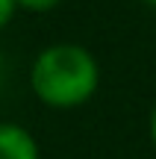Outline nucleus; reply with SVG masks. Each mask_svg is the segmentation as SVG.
<instances>
[{
	"mask_svg": "<svg viewBox=\"0 0 156 159\" xmlns=\"http://www.w3.org/2000/svg\"><path fill=\"white\" fill-rule=\"evenodd\" d=\"M6 77H9V59H6V53H0V85L6 83Z\"/></svg>",
	"mask_w": 156,
	"mask_h": 159,
	"instance_id": "423d86ee",
	"label": "nucleus"
},
{
	"mask_svg": "<svg viewBox=\"0 0 156 159\" xmlns=\"http://www.w3.org/2000/svg\"><path fill=\"white\" fill-rule=\"evenodd\" d=\"M65 0H15V6L21 12H29V15H44V12H53L56 6H62Z\"/></svg>",
	"mask_w": 156,
	"mask_h": 159,
	"instance_id": "7ed1b4c3",
	"label": "nucleus"
},
{
	"mask_svg": "<svg viewBox=\"0 0 156 159\" xmlns=\"http://www.w3.org/2000/svg\"><path fill=\"white\" fill-rule=\"evenodd\" d=\"M139 3H145L147 9H153V12H156V0H139Z\"/></svg>",
	"mask_w": 156,
	"mask_h": 159,
	"instance_id": "0eeeda50",
	"label": "nucleus"
},
{
	"mask_svg": "<svg viewBox=\"0 0 156 159\" xmlns=\"http://www.w3.org/2000/svg\"><path fill=\"white\" fill-rule=\"evenodd\" d=\"M15 12H18L15 0H0V33H3V30H6V27L12 24V18H15Z\"/></svg>",
	"mask_w": 156,
	"mask_h": 159,
	"instance_id": "20e7f679",
	"label": "nucleus"
},
{
	"mask_svg": "<svg viewBox=\"0 0 156 159\" xmlns=\"http://www.w3.org/2000/svg\"><path fill=\"white\" fill-rule=\"evenodd\" d=\"M29 91L47 109L86 106L100 89V62L80 41H53L29 62Z\"/></svg>",
	"mask_w": 156,
	"mask_h": 159,
	"instance_id": "f257e3e1",
	"label": "nucleus"
},
{
	"mask_svg": "<svg viewBox=\"0 0 156 159\" xmlns=\"http://www.w3.org/2000/svg\"><path fill=\"white\" fill-rule=\"evenodd\" d=\"M147 139H150V144H153V150H156V100H153V106H150V115H147Z\"/></svg>",
	"mask_w": 156,
	"mask_h": 159,
	"instance_id": "39448f33",
	"label": "nucleus"
},
{
	"mask_svg": "<svg viewBox=\"0 0 156 159\" xmlns=\"http://www.w3.org/2000/svg\"><path fill=\"white\" fill-rule=\"evenodd\" d=\"M0 159H41L38 139L18 121H0Z\"/></svg>",
	"mask_w": 156,
	"mask_h": 159,
	"instance_id": "f03ea898",
	"label": "nucleus"
}]
</instances>
